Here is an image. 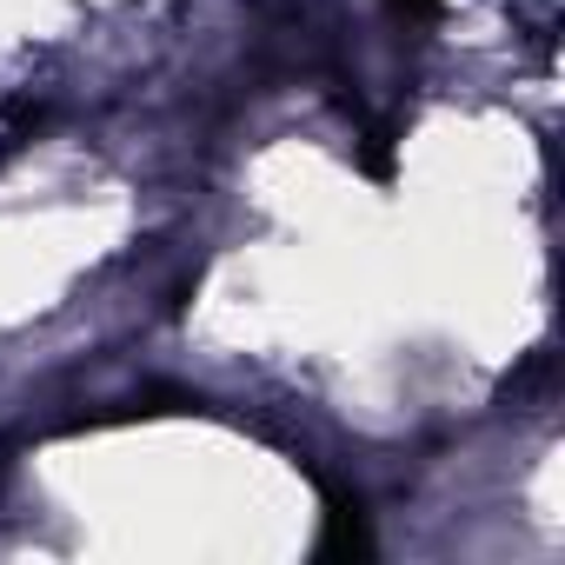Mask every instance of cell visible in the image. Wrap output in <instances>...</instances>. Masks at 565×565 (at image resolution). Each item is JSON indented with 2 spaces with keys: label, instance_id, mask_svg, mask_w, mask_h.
Listing matches in <instances>:
<instances>
[{
  "label": "cell",
  "instance_id": "cell-1",
  "mask_svg": "<svg viewBox=\"0 0 565 565\" xmlns=\"http://www.w3.org/2000/svg\"><path fill=\"white\" fill-rule=\"evenodd\" d=\"M393 8H399V14H406V21H433V14H439V8H446V0H393Z\"/></svg>",
  "mask_w": 565,
  "mask_h": 565
}]
</instances>
